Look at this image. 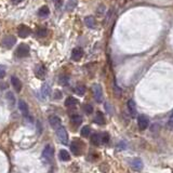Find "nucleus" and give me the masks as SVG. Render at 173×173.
<instances>
[{
    "label": "nucleus",
    "mask_w": 173,
    "mask_h": 173,
    "mask_svg": "<svg viewBox=\"0 0 173 173\" xmlns=\"http://www.w3.org/2000/svg\"><path fill=\"white\" fill-rule=\"evenodd\" d=\"M53 156H54V148H53L52 145L49 144L43 148L42 155H41L42 161L45 164H51L53 160Z\"/></svg>",
    "instance_id": "f257e3e1"
},
{
    "label": "nucleus",
    "mask_w": 173,
    "mask_h": 173,
    "mask_svg": "<svg viewBox=\"0 0 173 173\" xmlns=\"http://www.w3.org/2000/svg\"><path fill=\"white\" fill-rule=\"evenodd\" d=\"M57 136L60 140V142L62 143L63 145H67L68 144V133L66 131V129L64 127L61 126L60 128L57 129Z\"/></svg>",
    "instance_id": "f03ea898"
},
{
    "label": "nucleus",
    "mask_w": 173,
    "mask_h": 173,
    "mask_svg": "<svg viewBox=\"0 0 173 173\" xmlns=\"http://www.w3.org/2000/svg\"><path fill=\"white\" fill-rule=\"evenodd\" d=\"M16 43V38L14 37V36H7V37H4L3 39L1 40V42H0V45H1V47L3 49H10L13 48V46Z\"/></svg>",
    "instance_id": "7ed1b4c3"
},
{
    "label": "nucleus",
    "mask_w": 173,
    "mask_h": 173,
    "mask_svg": "<svg viewBox=\"0 0 173 173\" xmlns=\"http://www.w3.org/2000/svg\"><path fill=\"white\" fill-rule=\"evenodd\" d=\"M70 150L77 156L81 155L82 150H84V144H82V142H80L79 140H74L72 145H70Z\"/></svg>",
    "instance_id": "20e7f679"
},
{
    "label": "nucleus",
    "mask_w": 173,
    "mask_h": 173,
    "mask_svg": "<svg viewBox=\"0 0 173 173\" xmlns=\"http://www.w3.org/2000/svg\"><path fill=\"white\" fill-rule=\"evenodd\" d=\"M92 91H93L95 101L97 103H101L103 101V90H102V87L99 84H94L93 87H92Z\"/></svg>",
    "instance_id": "39448f33"
},
{
    "label": "nucleus",
    "mask_w": 173,
    "mask_h": 173,
    "mask_svg": "<svg viewBox=\"0 0 173 173\" xmlns=\"http://www.w3.org/2000/svg\"><path fill=\"white\" fill-rule=\"evenodd\" d=\"M15 55L18 57H26L29 55V47L27 45H24V43H22V45H19L18 49H16L15 51Z\"/></svg>",
    "instance_id": "423d86ee"
},
{
    "label": "nucleus",
    "mask_w": 173,
    "mask_h": 173,
    "mask_svg": "<svg viewBox=\"0 0 173 173\" xmlns=\"http://www.w3.org/2000/svg\"><path fill=\"white\" fill-rule=\"evenodd\" d=\"M31 34V29L26 25H19L18 29V35L19 38H27Z\"/></svg>",
    "instance_id": "0eeeda50"
},
{
    "label": "nucleus",
    "mask_w": 173,
    "mask_h": 173,
    "mask_svg": "<svg viewBox=\"0 0 173 173\" xmlns=\"http://www.w3.org/2000/svg\"><path fill=\"white\" fill-rule=\"evenodd\" d=\"M148 123H149V121H148V118L145 115H140L138 117V126L140 130H145V129H147Z\"/></svg>",
    "instance_id": "6e6552de"
},
{
    "label": "nucleus",
    "mask_w": 173,
    "mask_h": 173,
    "mask_svg": "<svg viewBox=\"0 0 173 173\" xmlns=\"http://www.w3.org/2000/svg\"><path fill=\"white\" fill-rule=\"evenodd\" d=\"M130 165H131V167H132V169L135 170V171H141V170L143 169V167H144L143 161L140 159V158H134V159H132Z\"/></svg>",
    "instance_id": "1a4fd4ad"
},
{
    "label": "nucleus",
    "mask_w": 173,
    "mask_h": 173,
    "mask_svg": "<svg viewBox=\"0 0 173 173\" xmlns=\"http://www.w3.org/2000/svg\"><path fill=\"white\" fill-rule=\"evenodd\" d=\"M49 122H50V126L52 127L53 129H58L61 127V123H62V120L58 116H51L49 118Z\"/></svg>",
    "instance_id": "9d476101"
},
{
    "label": "nucleus",
    "mask_w": 173,
    "mask_h": 173,
    "mask_svg": "<svg viewBox=\"0 0 173 173\" xmlns=\"http://www.w3.org/2000/svg\"><path fill=\"white\" fill-rule=\"evenodd\" d=\"M19 108L21 111V113L23 114L24 117H28L29 116V109H28V105L25 101L23 100H19Z\"/></svg>",
    "instance_id": "9b49d317"
},
{
    "label": "nucleus",
    "mask_w": 173,
    "mask_h": 173,
    "mask_svg": "<svg viewBox=\"0 0 173 173\" xmlns=\"http://www.w3.org/2000/svg\"><path fill=\"white\" fill-rule=\"evenodd\" d=\"M35 74L39 79H45L46 74H47V69H46V67L43 65H38L35 69Z\"/></svg>",
    "instance_id": "f8f14e48"
},
{
    "label": "nucleus",
    "mask_w": 173,
    "mask_h": 173,
    "mask_svg": "<svg viewBox=\"0 0 173 173\" xmlns=\"http://www.w3.org/2000/svg\"><path fill=\"white\" fill-rule=\"evenodd\" d=\"M84 55V51H82L81 48H75L72 52V60L73 61H80Z\"/></svg>",
    "instance_id": "ddd939ff"
},
{
    "label": "nucleus",
    "mask_w": 173,
    "mask_h": 173,
    "mask_svg": "<svg viewBox=\"0 0 173 173\" xmlns=\"http://www.w3.org/2000/svg\"><path fill=\"white\" fill-rule=\"evenodd\" d=\"M11 84H12V86H13L14 89H15L16 92H21L22 91V88H23V86H22L21 80H19L18 77L12 76L11 77Z\"/></svg>",
    "instance_id": "4468645a"
},
{
    "label": "nucleus",
    "mask_w": 173,
    "mask_h": 173,
    "mask_svg": "<svg viewBox=\"0 0 173 173\" xmlns=\"http://www.w3.org/2000/svg\"><path fill=\"white\" fill-rule=\"evenodd\" d=\"M84 24L88 26L89 28H91V29H93V28H95V26H96V22H95V19L93 18V16H86L84 18Z\"/></svg>",
    "instance_id": "2eb2a0df"
},
{
    "label": "nucleus",
    "mask_w": 173,
    "mask_h": 173,
    "mask_svg": "<svg viewBox=\"0 0 173 173\" xmlns=\"http://www.w3.org/2000/svg\"><path fill=\"white\" fill-rule=\"evenodd\" d=\"M128 109H129V113L131 114L132 117L136 116V105H135V102L133 100H129L128 101Z\"/></svg>",
    "instance_id": "dca6fc26"
},
{
    "label": "nucleus",
    "mask_w": 173,
    "mask_h": 173,
    "mask_svg": "<svg viewBox=\"0 0 173 173\" xmlns=\"http://www.w3.org/2000/svg\"><path fill=\"white\" fill-rule=\"evenodd\" d=\"M40 94L42 100H46L49 96V94H50V86L48 84H43V86L41 87L40 90Z\"/></svg>",
    "instance_id": "f3484780"
},
{
    "label": "nucleus",
    "mask_w": 173,
    "mask_h": 173,
    "mask_svg": "<svg viewBox=\"0 0 173 173\" xmlns=\"http://www.w3.org/2000/svg\"><path fill=\"white\" fill-rule=\"evenodd\" d=\"M6 99H7V102H8V104H9V106L11 107H13L14 105H15V97H14V94L12 93V92H7V94H6Z\"/></svg>",
    "instance_id": "a211bd4d"
},
{
    "label": "nucleus",
    "mask_w": 173,
    "mask_h": 173,
    "mask_svg": "<svg viewBox=\"0 0 173 173\" xmlns=\"http://www.w3.org/2000/svg\"><path fill=\"white\" fill-rule=\"evenodd\" d=\"M94 122L97 123V125H105V118H104V115L101 113V111H97L95 118H94Z\"/></svg>",
    "instance_id": "6ab92c4d"
},
{
    "label": "nucleus",
    "mask_w": 173,
    "mask_h": 173,
    "mask_svg": "<svg viewBox=\"0 0 173 173\" xmlns=\"http://www.w3.org/2000/svg\"><path fill=\"white\" fill-rule=\"evenodd\" d=\"M77 6V0H67L66 4H65V10L66 11H73Z\"/></svg>",
    "instance_id": "aec40b11"
},
{
    "label": "nucleus",
    "mask_w": 173,
    "mask_h": 173,
    "mask_svg": "<svg viewBox=\"0 0 173 173\" xmlns=\"http://www.w3.org/2000/svg\"><path fill=\"white\" fill-rule=\"evenodd\" d=\"M77 104H78V101L73 96L67 97L66 101H65V106L66 107H74V106H76Z\"/></svg>",
    "instance_id": "412c9836"
},
{
    "label": "nucleus",
    "mask_w": 173,
    "mask_h": 173,
    "mask_svg": "<svg viewBox=\"0 0 173 173\" xmlns=\"http://www.w3.org/2000/svg\"><path fill=\"white\" fill-rule=\"evenodd\" d=\"M60 159L62 160V161H68V160H70L69 153H68L67 150H65V149H62L60 152Z\"/></svg>",
    "instance_id": "4be33fe9"
},
{
    "label": "nucleus",
    "mask_w": 173,
    "mask_h": 173,
    "mask_svg": "<svg viewBox=\"0 0 173 173\" xmlns=\"http://www.w3.org/2000/svg\"><path fill=\"white\" fill-rule=\"evenodd\" d=\"M49 13H50V10H49V8L47 6H42L40 9H39V11H38V15L41 16V18L49 15Z\"/></svg>",
    "instance_id": "5701e85b"
},
{
    "label": "nucleus",
    "mask_w": 173,
    "mask_h": 173,
    "mask_svg": "<svg viewBox=\"0 0 173 173\" xmlns=\"http://www.w3.org/2000/svg\"><path fill=\"white\" fill-rule=\"evenodd\" d=\"M91 143L95 146H99L100 144H101V136H100V134L94 133V134L91 136Z\"/></svg>",
    "instance_id": "b1692460"
},
{
    "label": "nucleus",
    "mask_w": 173,
    "mask_h": 173,
    "mask_svg": "<svg viewBox=\"0 0 173 173\" xmlns=\"http://www.w3.org/2000/svg\"><path fill=\"white\" fill-rule=\"evenodd\" d=\"M72 122L75 126H80L82 123V117L80 115H74L72 116Z\"/></svg>",
    "instance_id": "393cba45"
},
{
    "label": "nucleus",
    "mask_w": 173,
    "mask_h": 173,
    "mask_svg": "<svg viewBox=\"0 0 173 173\" xmlns=\"http://www.w3.org/2000/svg\"><path fill=\"white\" fill-rule=\"evenodd\" d=\"M75 92H76L78 95L82 96L84 93H86V87L82 86V84H78V86L75 88Z\"/></svg>",
    "instance_id": "a878e982"
},
{
    "label": "nucleus",
    "mask_w": 173,
    "mask_h": 173,
    "mask_svg": "<svg viewBox=\"0 0 173 173\" xmlns=\"http://www.w3.org/2000/svg\"><path fill=\"white\" fill-rule=\"evenodd\" d=\"M36 35L38 38H45L48 35V30L47 28H38V30L36 31Z\"/></svg>",
    "instance_id": "bb28decb"
},
{
    "label": "nucleus",
    "mask_w": 173,
    "mask_h": 173,
    "mask_svg": "<svg viewBox=\"0 0 173 173\" xmlns=\"http://www.w3.org/2000/svg\"><path fill=\"white\" fill-rule=\"evenodd\" d=\"M80 134H81V136H84V138H88V136L91 134V129H90V127L89 126H84V128L81 129Z\"/></svg>",
    "instance_id": "cd10ccee"
},
{
    "label": "nucleus",
    "mask_w": 173,
    "mask_h": 173,
    "mask_svg": "<svg viewBox=\"0 0 173 173\" xmlns=\"http://www.w3.org/2000/svg\"><path fill=\"white\" fill-rule=\"evenodd\" d=\"M68 80H69V78L66 75H62V76H60L58 78V84H62V86H65L66 84H68Z\"/></svg>",
    "instance_id": "c85d7f7f"
},
{
    "label": "nucleus",
    "mask_w": 173,
    "mask_h": 173,
    "mask_svg": "<svg viewBox=\"0 0 173 173\" xmlns=\"http://www.w3.org/2000/svg\"><path fill=\"white\" fill-rule=\"evenodd\" d=\"M84 111L87 115H91L93 113V106L90 105V104H84Z\"/></svg>",
    "instance_id": "c756f323"
},
{
    "label": "nucleus",
    "mask_w": 173,
    "mask_h": 173,
    "mask_svg": "<svg viewBox=\"0 0 173 173\" xmlns=\"http://www.w3.org/2000/svg\"><path fill=\"white\" fill-rule=\"evenodd\" d=\"M100 136H101V143L106 144V143L109 142V134L107 132L102 133V134H100Z\"/></svg>",
    "instance_id": "7c9ffc66"
},
{
    "label": "nucleus",
    "mask_w": 173,
    "mask_h": 173,
    "mask_svg": "<svg viewBox=\"0 0 173 173\" xmlns=\"http://www.w3.org/2000/svg\"><path fill=\"white\" fill-rule=\"evenodd\" d=\"M4 76H6V66L0 65V79H2Z\"/></svg>",
    "instance_id": "2f4dec72"
},
{
    "label": "nucleus",
    "mask_w": 173,
    "mask_h": 173,
    "mask_svg": "<svg viewBox=\"0 0 173 173\" xmlns=\"http://www.w3.org/2000/svg\"><path fill=\"white\" fill-rule=\"evenodd\" d=\"M53 99H54V100H60V99H62V92L58 91V90H57V91L54 92V95H53Z\"/></svg>",
    "instance_id": "473e14b6"
},
{
    "label": "nucleus",
    "mask_w": 173,
    "mask_h": 173,
    "mask_svg": "<svg viewBox=\"0 0 173 173\" xmlns=\"http://www.w3.org/2000/svg\"><path fill=\"white\" fill-rule=\"evenodd\" d=\"M168 127H169L171 130H173V113L171 114V116H170V118H169V121H168Z\"/></svg>",
    "instance_id": "72a5a7b5"
},
{
    "label": "nucleus",
    "mask_w": 173,
    "mask_h": 173,
    "mask_svg": "<svg viewBox=\"0 0 173 173\" xmlns=\"http://www.w3.org/2000/svg\"><path fill=\"white\" fill-rule=\"evenodd\" d=\"M22 1H23V0H11V2L13 4H19V2H22Z\"/></svg>",
    "instance_id": "f704fd0d"
}]
</instances>
